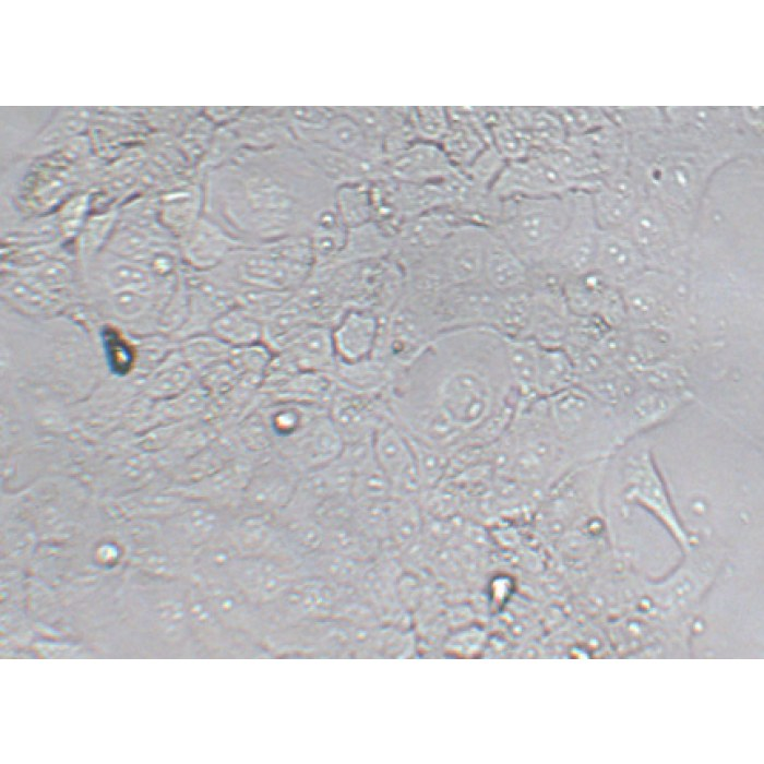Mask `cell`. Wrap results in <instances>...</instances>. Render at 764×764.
<instances>
[{
	"label": "cell",
	"instance_id": "ac0fdd59",
	"mask_svg": "<svg viewBox=\"0 0 764 764\" xmlns=\"http://www.w3.org/2000/svg\"><path fill=\"white\" fill-rule=\"evenodd\" d=\"M344 445L343 437L326 411L318 416L299 437L275 452L305 474L336 459Z\"/></svg>",
	"mask_w": 764,
	"mask_h": 764
},
{
	"label": "cell",
	"instance_id": "7c38bea8",
	"mask_svg": "<svg viewBox=\"0 0 764 764\" xmlns=\"http://www.w3.org/2000/svg\"><path fill=\"white\" fill-rule=\"evenodd\" d=\"M600 230H620L647 198L643 180L626 157L590 192Z\"/></svg>",
	"mask_w": 764,
	"mask_h": 764
},
{
	"label": "cell",
	"instance_id": "74e56055",
	"mask_svg": "<svg viewBox=\"0 0 764 764\" xmlns=\"http://www.w3.org/2000/svg\"><path fill=\"white\" fill-rule=\"evenodd\" d=\"M115 256L107 263L103 277L110 291L133 290L155 295L158 279L139 261Z\"/></svg>",
	"mask_w": 764,
	"mask_h": 764
},
{
	"label": "cell",
	"instance_id": "52a82bcc",
	"mask_svg": "<svg viewBox=\"0 0 764 764\" xmlns=\"http://www.w3.org/2000/svg\"><path fill=\"white\" fill-rule=\"evenodd\" d=\"M621 475L624 502L648 511L688 549L689 536L680 523L652 449L643 444L631 450L624 456Z\"/></svg>",
	"mask_w": 764,
	"mask_h": 764
},
{
	"label": "cell",
	"instance_id": "8992f818",
	"mask_svg": "<svg viewBox=\"0 0 764 764\" xmlns=\"http://www.w3.org/2000/svg\"><path fill=\"white\" fill-rule=\"evenodd\" d=\"M544 398L550 421L575 463L616 447L612 410L588 391L575 384Z\"/></svg>",
	"mask_w": 764,
	"mask_h": 764
},
{
	"label": "cell",
	"instance_id": "e0dca14e",
	"mask_svg": "<svg viewBox=\"0 0 764 764\" xmlns=\"http://www.w3.org/2000/svg\"><path fill=\"white\" fill-rule=\"evenodd\" d=\"M232 568L240 585L259 606L275 601L300 576L297 564L275 556L244 557Z\"/></svg>",
	"mask_w": 764,
	"mask_h": 764
},
{
	"label": "cell",
	"instance_id": "ba28073f",
	"mask_svg": "<svg viewBox=\"0 0 764 764\" xmlns=\"http://www.w3.org/2000/svg\"><path fill=\"white\" fill-rule=\"evenodd\" d=\"M600 232L590 192L573 191L569 223L547 261L537 270L560 279L593 270Z\"/></svg>",
	"mask_w": 764,
	"mask_h": 764
},
{
	"label": "cell",
	"instance_id": "f35d334b",
	"mask_svg": "<svg viewBox=\"0 0 764 764\" xmlns=\"http://www.w3.org/2000/svg\"><path fill=\"white\" fill-rule=\"evenodd\" d=\"M231 347L211 332L196 334L183 339L180 354L193 371H205L226 361Z\"/></svg>",
	"mask_w": 764,
	"mask_h": 764
},
{
	"label": "cell",
	"instance_id": "7402d4cb",
	"mask_svg": "<svg viewBox=\"0 0 764 764\" xmlns=\"http://www.w3.org/2000/svg\"><path fill=\"white\" fill-rule=\"evenodd\" d=\"M227 126L241 150L264 151L297 144L283 107L246 108L236 121Z\"/></svg>",
	"mask_w": 764,
	"mask_h": 764
},
{
	"label": "cell",
	"instance_id": "4dcf8cb0",
	"mask_svg": "<svg viewBox=\"0 0 764 764\" xmlns=\"http://www.w3.org/2000/svg\"><path fill=\"white\" fill-rule=\"evenodd\" d=\"M394 238L393 234L373 220L347 229L344 248L333 267L390 256Z\"/></svg>",
	"mask_w": 764,
	"mask_h": 764
},
{
	"label": "cell",
	"instance_id": "6da1fadb",
	"mask_svg": "<svg viewBox=\"0 0 764 764\" xmlns=\"http://www.w3.org/2000/svg\"><path fill=\"white\" fill-rule=\"evenodd\" d=\"M335 188L298 144L242 150L206 172L204 214L246 244L308 236Z\"/></svg>",
	"mask_w": 764,
	"mask_h": 764
},
{
	"label": "cell",
	"instance_id": "603a6c76",
	"mask_svg": "<svg viewBox=\"0 0 764 764\" xmlns=\"http://www.w3.org/2000/svg\"><path fill=\"white\" fill-rule=\"evenodd\" d=\"M381 326V317L369 309L348 308L332 325L336 360L351 363L372 356Z\"/></svg>",
	"mask_w": 764,
	"mask_h": 764
},
{
	"label": "cell",
	"instance_id": "836d02e7",
	"mask_svg": "<svg viewBox=\"0 0 764 764\" xmlns=\"http://www.w3.org/2000/svg\"><path fill=\"white\" fill-rule=\"evenodd\" d=\"M576 384L574 362L563 347H540L536 395L549 397Z\"/></svg>",
	"mask_w": 764,
	"mask_h": 764
},
{
	"label": "cell",
	"instance_id": "5bb4252c",
	"mask_svg": "<svg viewBox=\"0 0 764 764\" xmlns=\"http://www.w3.org/2000/svg\"><path fill=\"white\" fill-rule=\"evenodd\" d=\"M650 270L658 271L688 247L661 206L646 198L622 229Z\"/></svg>",
	"mask_w": 764,
	"mask_h": 764
},
{
	"label": "cell",
	"instance_id": "f5cc1de1",
	"mask_svg": "<svg viewBox=\"0 0 764 764\" xmlns=\"http://www.w3.org/2000/svg\"><path fill=\"white\" fill-rule=\"evenodd\" d=\"M243 107H208L205 117L222 127L236 121L244 111Z\"/></svg>",
	"mask_w": 764,
	"mask_h": 764
},
{
	"label": "cell",
	"instance_id": "ee69618b",
	"mask_svg": "<svg viewBox=\"0 0 764 764\" xmlns=\"http://www.w3.org/2000/svg\"><path fill=\"white\" fill-rule=\"evenodd\" d=\"M2 289L14 303L32 312L45 311L51 305L52 293L25 275L10 278Z\"/></svg>",
	"mask_w": 764,
	"mask_h": 764
},
{
	"label": "cell",
	"instance_id": "3957f363",
	"mask_svg": "<svg viewBox=\"0 0 764 764\" xmlns=\"http://www.w3.org/2000/svg\"><path fill=\"white\" fill-rule=\"evenodd\" d=\"M628 135V158L641 176L647 198L667 213L690 243L715 174L729 158L684 145L662 129Z\"/></svg>",
	"mask_w": 764,
	"mask_h": 764
},
{
	"label": "cell",
	"instance_id": "2e32d148",
	"mask_svg": "<svg viewBox=\"0 0 764 764\" xmlns=\"http://www.w3.org/2000/svg\"><path fill=\"white\" fill-rule=\"evenodd\" d=\"M327 414L345 443L371 438L391 416L385 395L362 394L341 386L329 405Z\"/></svg>",
	"mask_w": 764,
	"mask_h": 764
},
{
	"label": "cell",
	"instance_id": "4316f807",
	"mask_svg": "<svg viewBox=\"0 0 764 764\" xmlns=\"http://www.w3.org/2000/svg\"><path fill=\"white\" fill-rule=\"evenodd\" d=\"M274 443V450L291 442L327 409L293 401H267L258 406Z\"/></svg>",
	"mask_w": 764,
	"mask_h": 764
},
{
	"label": "cell",
	"instance_id": "f6af8a7d",
	"mask_svg": "<svg viewBox=\"0 0 764 764\" xmlns=\"http://www.w3.org/2000/svg\"><path fill=\"white\" fill-rule=\"evenodd\" d=\"M107 249L112 255L143 262L153 248L145 231L126 226L111 234Z\"/></svg>",
	"mask_w": 764,
	"mask_h": 764
},
{
	"label": "cell",
	"instance_id": "60d3db41",
	"mask_svg": "<svg viewBox=\"0 0 764 764\" xmlns=\"http://www.w3.org/2000/svg\"><path fill=\"white\" fill-rule=\"evenodd\" d=\"M350 499L355 504L385 502L393 499L389 478L375 462L356 474Z\"/></svg>",
	"mask_w": 764,
	"mask_h": 764
},
{
	"label": "cell",
	"instance_id": "ffe728a7",
	"mask_svg": "<svg viewBox=\"0 0 764 764\" xmlns=\"http://www.w3.org/2000/svg\"><path fill=\"white\" fill-rule=\"evenodd\" d=\"M243 244L246 243L222 225L203 214L181 238V255L191 271L211 272Z\"/></svg>",
	"mask_w": 764,
	"mask_h": 764
},
{
	"label": "cell",
	"instance_id": "d4e9b609",
	"mask_svg": "<svg viewBox=\"0 0 764 764\" xmlns=\"http://www.w3.org/2000/svg\"><path fill=\"white\" fill-rule=\"evenodd\" d=\"M299 372L331 373L336 356L332 342V326L315 323L299 332L282 350Z\"/></svg>",
	"mask_w": 764,
	"mask_h": 764
},
{
	"label": "cell",
	"instance_id": "7a4b0ae2",
	"mask_svg": "<svg viewBox=\"0 0 764 764\" xmlns=\"http://www.w3.org/2000/svg\"><path fill=\"white\" fill-rule=\"evenodd\" d=\"M385 396L392 403L439 411L465 434V442L520 401L503 336L490 326L442 332L398 373Z\"/></svg>",
	"mask_w": 764,
	"mask_h": 764
},
{
	"label": "cell",
	"instance_id": "44dd1931",
	"mask_svg": "<svg viewBox=\"0 0 764 764\" xmlns=\"http://www.w3.org/2000/svg\"><path fill=\"white\" fill-rule=\"evenodd\" d=\"M594 268L620 289L653 271L622 229L601 230Z\"/></svg>",
	"mask_w": 764,
	"mask_h": 764
},
{
	"label": "cell",
	"instance_id": "30bf717a",
	"mask_svg": "<svg viewBox=\"0 0 764 764\" xmlns=\"http://www.w3.org/2000/svg\"><path fill=\"white\" fill-rule=\"evenodd\" d=\"M499 294L482 279L446 287L425 301L441 334L445 331L490 326Z\"/></svg>",
	"mask_w": 764,
	"mask_h": 764
},
{
	"label": "cell",
	"instance_id": "d6986e66",
	"mask_svg": "<svg viewBox=\"0 0 764 764\" xmlns=\"http://www.w3.org/2000/svg\"><path fill=\"white\" fill-rule=\"evenodd\" d=\"M459 172L440 144L420 140L386 158L387 177L402 182H437Z\"/></svg>",
	"mask_w": 764,
	"mask_h": 764
},
{
	"label": "cell",
	"instance_id": "83f0119b",
	"mask_svg": "<svg viewBox=\"0 0 764 764\" xmlns=\"http://www.w3.org/2000/svg\"><path fill=\"white\" fill-rule=\"evenodd\" d=\"M401 371L382 359L370 357L351 363L336 360L330 374L343 389L362 394L385 395Z\"/></svg>",
	"mask_w": 764,
	"mask_h": 764
},
{
	"label": "cell",
	"instance_id": "7bdbcfd3",
	"mask_svg": "<svg viewBox=\"0 0 764 764\" xmlns=\"http://www.w3.org/2000/svg\"><path fill=\"white\" fill-rule=\"evenodd\" d=\"M410 119L418 140L440 144L450 127L449 107H410Z\"/></svg>",
	"mask_w": 764,
	"mask_h": 764
},
{
	"label": "cell",
	"instance_id": "8fae6325",
	"mask_svg": "<svg viewBox=\"0 0 764 764\" xmlns=\"http://www.w3.org/2000/svg\"><path fill=\"white\" fill-rule=\"evenodd\" d=\"M582 191L542 154L508 162L490 193L499 199L548 198Z\"/></svg>",
	"mask_w": 764,
	"mask_h": 764
},
{
	"label": "cell",
	"instance_id": "484cf974",
	"mask_svg": "<svg viewBox=\"0 0 764 764\" xmlns=\"http://www.w3.org/2000/svg\"><path fill=\"white\" fill-rule=\"evenodd\" d=\"M482 280L498 294L515 290L530 283L529 267L491 230L485 252Z\"/></svg>",
	"mask_w": 764,
	"mask_h": 764
},
{
	"label": "cell",
	"instance_id": "cb8c5ba5",
	"mask_svg": "<svg viewBox=\"0 0 764 764\" xmlns=\"http://www.w3.org/2000/svg\"><path fill=\"white\" fill-rule=\"evenodd\" d=\"M450 127L440 146L450 162L464 171L489 145L490 136L476 107H449Z\"/></svg>",
	"mask_w": 764,
	"mask_h": 764
},
{
	"label": "cell",
	"instance_id": "9a60e30c",
	"mask_svg": "<svg viewBox=\"0 0 764 764\" xmlns=\"http://www.w3.org/2000/svg\"><path fill=\"white\" fill-rule=\"evenodd\" d=\"M375 463L389 478L393 498H419L422 485L410 443L390 416L372 435Z\"/></svg>",
	"mask_w": 764,
	"mask_h": 764
},
{
	"label": "cell",
	"instance_id": "4fadbf2b",
	"mask_svg": "<svg viewBox=\"0 0 764 764\" xmlns=\"http://www.w3.org/2000/svg\"><path fill=\"white\" fill-rule=\"evenodd\" d=\"M302 473L272 452L260 458L246 487L241 506L244 512L277 516L290 502Z\"/></svg>",
	"mask_w": 764,
	"mask_h": 764
},
{
	"label": "cell",
	"instance_id": "f1b7e54d",
	"mask_svg": "<svg viewBox=\"0 0 764 764\" xmlns=\"http://www.w3.org/2000/svg\"><path fill=\"white\" fill-rule=\"evenodd\" d=\"M506 109L510 119L530 139L535 153L564 145L568 134L551 107H506Z\"/></svg>",
	"mask_w": 764,
	"mask_h": 764
},
{
	"label": "cell",
	"instance_id": "5b68a950",
	"mask_svg": "<svg viewBox=\"0 0 764 764\" xmlns=\"http://www.w3.org/2000/svg\"><path fill=\"white\" fill-rule=\"evenodd\" d=\"M572 211V192L548 198L501 200L490 228L529 267L539 268L563 234Z\"/></svg>",
	"mask_w": 764,
	"mask_h": 764
},
{
	"label": "cell",
	"instance_id": "ab89813d",
	"mask_svg": "<svg viewBox=\"0 0 764 764\" xmlns=\"http://www.w3.org/2000/svg\"><path fill=\"white\" fill-rule=\"evenodd\" d=\"M404 431V430H403ZM405 432V431H404ZM422 485V491L432 489L449 469L451 454L406 433Z\"/></svg>",
	"mask_w": 764,
	"mask_h": 764
},
{
	"label": "cell",
	"instance_id": "7dc6e473",
	"mask_svg": "<svg viewBox=\"0 0 764 764\" xmlns=\"http://www.w3.org/2000/svg\"><path fill=\"white\" fill-rule=\"evenodd\" d=\"M116 222L114 212L88 218L80 234V250L84 256H91L109 240Z\"/></svg>",
	"mask_w": 764,
	"mask_h": 764
},
{
	"label": "cell",
	"instance_id": "d6a6232c",
	"mask_svg": "<svg viewBox=\"0 0 764 764\" xmlns=\"http://www.w3.org/2000/svg\"><path fill=\"white\" fill-rule=\"evenodd\" d=\"M533 307L530 283L499 294L491 327L504 337H526Z\"/></svg>",
	"mask_w": 764,
	"mask_h": 764
},
{
	"label": "cell",
	"instance_id": "8d00e7d4",
	"mask_svg": "<svg viewBox=\"0 0 764 764\" xmlns=\"http://www.w3.org/2000/svg\"><path fill=\"white\" fill-rule=\"evenodd\" d=\"M204 190L190 186L175 191L165 199L163 217L167 226L183 237L204 214Z\"/></svg>",
	"mask_w": 764,
	"mask_h": 764
},
{
	"label": "cell",
	"instance_id": "b9f144b4",
	"mask_svg": "<svg viewBox=\"0 0 764 764\" xmlns=\"http://www.w3.org/2000/svg\"><path fill=\"white\" fill-rule=\"evenodd\" d=\"M551 108L562 122L568 136L587 134L613 124L604 107L559 106Z\"/></svg>",
	"mask_w": 764,
	"mask_h": 764
},
{
	"label": "cell",
	"instance_id": "9c48e42d",
	"mask_svg": "<svg viewBox=\"0 0 764 764\" xmlns=\"http://www.w3.org/2000/svg\"><path fill=\"white\" fill-rule=\"evenodd\" d=\"M693 399L689 389L664 391L640 386L612 410L616 447L667 422Z\"/></svg>",
	"mask_w": 764,
	"mask_h": 764
},
{
	"label": "cell",
	"instance_id": "e575fe53",
	"mask_svg": "<svg viewBox=\"0 0 764 764\" xmlns=\"http://www.w3.org/2000/svg\"><path fill=\"white\" fill-rule=\"evenodd\" d=\"M264 326L261 319L235 305L214 320L210 332L230 347H240L263 342Z\"/></svg>",
	"mask_w": 764,
	"mask_h": 764
},
{
	"label": "cell",
	"instance_id": "681fc988",
	"mask_svg": "<svg viewBox=\"0 0 764 764\" xmlns=\"http://www.w3.org/2000/svg\"><path fill=\"white\" fill-rule=\"evenodd\" d=\"M25 276L46 290L53 293L56 289L63 288L69 284L71 271L60 261H46L27 271Z\"/></svg>",
	"mask_w": 764,
	"mask_h": 764
},
{
	"label": "cell",
	"instance_id": "816d5d0a",
	"mask_svg": "<svg viewBox=\"0 0 764 764\" xmlns=\"http://www.w3.org/2000/svg\"><path fill=\"white\" fill-rule=\"evenodd\" d=\"M88 206L87 195L72 199L60 213V225L67 237L74 236L84 226V215Z\"/></svg>",
	"mask_w": 764,
	"mask_h": 764
},
{
	"label": "cell",
	"instance_id": "f546056e",
	"mask_svg": "<svg viewBox=\"0 0 764 764\" xmlns=\"http://www.w3.org/2000/svg\"><path fill=\"white\" fill-rule=\"evenodd\" d=\"M509 375L520 399L536 395V379L540 345L529 337H504Z\"/></svg>",
	"mask_w": 764,
	"mask_h": 764
},
{
	"label": "cell",
	"instance_id": "bcb514c9",
	"mask_svg": "<svg viewBox=\"0 0 764 764\" xmlns=\"http://www.w3.org/2000/svg\"><path fill=\"white\" fill-rule=\"evenodd\" d=\"M506 163L497 148L489 144L462 172L476 188L490 191Z\"/></svg>",
	"mask_w": 764,
	"mask_h": 764
},
{
	"label": "cell",
	"instance_id": "d590c367",
	"mask_svg": "<svg viewBox=\"0 0 764 764\" xmlns=\"http://www.w3.org/2000/svg\"><path fill=\"white\" fill-rule=\"evenodd\" d=\"M335 210L347 229L373 220L371 186L369 181L337 184L334 192Z\"/></svg>",
	"mask_w": 764,
	"mask_h": 764
},
{
	"label": "cell",
	"instance_id": "c3c4849f",
	"mask_svg": "<svg viewBox=\"0 0 764 764\" xmlns=\"http://www.w3.org/2000/svg\"><path fill=\"white\" fill-rule=\"evenodd\" d=\"M154 295L133 290L110 291L111 310L123 321L136 320L148 312Z\"/></svg>",
	"mask_w": 764,
	"mask_h": 764
},
{
	"label": "cell",
	"instance_id": "f907efd6",
	"mask_svg": "<svg viewBox=\"0 0 764 764\" xmlns=\"http://www.w3.org/2000/svg\"><path fill=\"white\" fill-rule=\"evenodd\" d=\"M152 274L158 279H166L174 276L177 271V254L168 248H153L143 262Z\"/></svg>",
	"mask_w": 764,
	"mask_h": 764
},
{
	"label": "cell",
	"instance_id": "277c9868",
	"mask_svg": "<svg viewBox=\"0 0 764 764\" xmlns=\"http://www.w3.org/2000/svg\"><path fill=\"white\" fill-rule=\"evenodd\" d=\"M309 236H293L235 249L213 272L235 287L295 293L311 277Z\"/></svg>",
	"mask_w": 764,
	"mask_h": 764
},
{
	"label": "cell",
	"instance_id": "1f68e13d",
	"mask_svg": "<svg viewBox=\"0 0 764 764\" xmlns=\"http://www.w3.org/2000/svg\"><path fill=\"white\" fill-rule=\"evenodd\" d=\"M238 522L232 541L246 557L275 556L279 539V523L274 515L244 512Z\"/></svg>",
	"mask_w": 764,
	"mask_h": 764
}]
</instances>
